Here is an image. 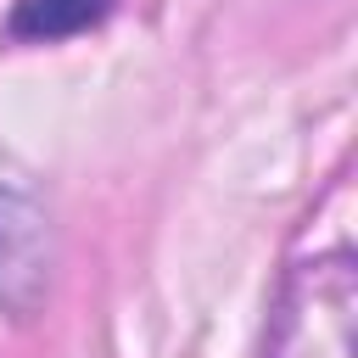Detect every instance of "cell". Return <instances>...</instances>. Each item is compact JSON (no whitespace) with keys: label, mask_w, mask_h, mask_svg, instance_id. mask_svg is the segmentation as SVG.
I'll return each mask as SVG.
<instances>
[{"label":"cell","mask_w":358,"mask_h":358,"mask_svg":"<svg viewBox=\"0 0 358 358\" xmlns=\"http://www.w3.org/2000/svg\"><path fill=\"white\" fill-rule=\"evenodd\" d=\"M56 280V229L45 207L11 185H0V308L11 319H34Z\"/></svg>","instance_id":"cell-2"},{"label":"cell","mask_w":358,"mask_h":358,"mask_svg":"<svg viewBox=\"0 0 358 358\" xmlns=\"http://www.w3.org/2000/svg\"><path fill=\"white\" fill-rule=\"evenodd\" d=\"M268 358H358V263L347 246L296 257L285 268Z\"/></svg>","instance_id":"cell-1"},{"label":"cell","mask_w":358,"mask_h":358,"mask_svg":"<svg viewBox=\"0 0 358 358\" xmlns=\"http://www.w3.org/2000/svg\"><path fill=\"white\" fill-rule=\"evenodd\" d=\"M112 11V0H17L11 11V39H67V34H84L95 28L101 17Z\"/></svg>","instance_id":"cell-3"}]
</instances>
